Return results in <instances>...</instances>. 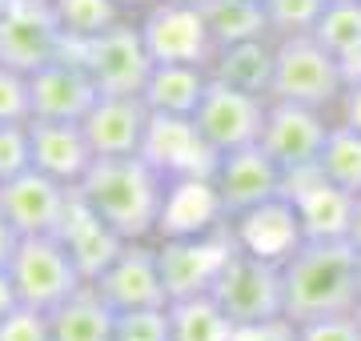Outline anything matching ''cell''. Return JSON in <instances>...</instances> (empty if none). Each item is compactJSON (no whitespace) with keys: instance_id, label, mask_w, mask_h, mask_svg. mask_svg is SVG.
Returning a JSON list of instances; mask_svg holds the SVG:
<instances>
[{"instance_id":"obj_1","label":"cell","mask_w":361,"mask_h":341,"mask_svg":"<svg viewBox=\"0 0 361 341\" xmlns=\"http://www.w3.org/2000/svg\"><path fill=\"white\" fill-rule=\"evenodd\" d=\"M285 317H341L361 309V253L345 237H305L281 261Z\"/></svg>"},{"instance_id":"obj_2","label":"cell","mask_w":361,"mask_h":341,"mask_svg":"<svg viewBox=\"0 0 361 341\" xmlns=\"http://www.w3.org/2000/svg\"><path fill=\"white\" fill-rule=\"evenodd\" d=\"M77 193L113 225L125 241L157 237L165 209L169 181L137 153V157H97Z\"/></svg>"},{"instance_id":"obj_3","label":"cell","mask_w":361,"mask_h":341,"mask_svg":"<svg viewBox=\"0 0 361 341\" xmlns=\"http://www.w3.org/2000/svg\"><path fill=\"white\" fill-rule=\"evenodd\" d=\"M345 85H349V68L325 53L313 40V32L277 40V68H273L269 101H293V105L334 113Z\"/></svg>"},{"instance_id":"obj_4","label":"cell","mask_w":361,"mask_h":341,"mask_svg":"<svg viewBox=\"0 0 361 341\" xmlns=\"http://www.w3.org/2000/svg\"><path fill=\"white\" fill-rule=\"evenodd\" d=\"M65 53L85 61L101 97H141L153 77V56L137 20H116L92 40H65Z\"/></svg>"},{"instance_id":"obj_5","label":"cell","mask_w":361,"mask_h":341,"mask_svg":"<svg viewBox=\"0 0 361 341\" xmlns=\"http://www.w3.org/2000/svg\"><path fill=\"white\" fill-rule=\"evenodd\" d=\"M233 249H237L233 221L193 237H161L157 241V261H161V281H165L169 302L213 293Z\"/></svg>"},{"instance_id":"obj_6","label":"cell","mask_w":361,"mask_h":341,"mask_svg":"<svg viewBox=\"0 0 361 341\" xmlns=\"http://www.w3.org/2000/svg\"><path fill=\"white\" fill-rule=\"evenodd\" d=\"M217 305L229 314L233 326H265L285 317V281H281V261H269L261 253L233 249L229 265L221 281L213 285Z\"/></svg>"},{"instance_id":"obj_7","label":"cell","mask_w":361,"mask_h":341,"mask_svg":"<svg viewBox=\"0 0 361 341\" xmlns=\"http://www.w3.org/2000/svg\"><path fill=\"white\" fill-rule=\"evenodd\" d=\"M13 285L20 293V305L52 314L56 305H65L77 289H85L89 281L80 277L77 261L68 257V249L56 241V233L40 237H20L13 261H8Z\"/></svg>"},{"instance_id":"obj_8","label":"cell","mask_w":361,"mask_h":341,"mask_svg":"<svg viewBox=\"0 0 361 341\" xmlns=\"http://www.w3.org/2000/svg\"><path fill=\"white\" fill-rule=\"evenodd\" d=\"M65 53V32L52 0H8L0 13V65L37 73Z\"/></svg>"},{"instance_id":"obj_9","label":"cell","mask_w":361,"mask_h":341,"mask_svg":"<svg viewBox=\"0 0 361 341\" xmlns=\"http://www.w3.org/2000/svg\"><path fill=\"white\" fill-rule=\"evenodd\" d=\"M141 37L149 44L153 65H205L213 61L217 44L209 37L205 13L189 8V4H169V0H153L141 13Z\"/></svg>"},{"instance_id":"obj_10","label":"cell","mask_w":361,"mask_h":341,"mask_svg":"<svg viewBox=\"0 0 361 341\" xmlns=\"http://www.w3.org/2000/svg\"><path fill=\"white\" fill-rule=\"evenodd\" d=\"M265 108H269V97H257V92H241L225 85V80L209 77V89L197 105L193 120L201 137L209 141L213 153H229V149H245V144L261 141V129H265Z\"/></svg>"},{"instance_id":"obj_11","label":"cell","mask_w":361,"mask_h":341,"mask_svg":"<svg viewBox=\"0 0 361 341\" xmlns=\"http://www.w3.org/2000/svg\"><path fill=\"white\" fill-rule=\"evenodd\" d=\"M334 129V113L310 105H293V101H269L265 108V129H261V149L269 153L281 173H301L313 169L325 149V137Z\"/></svg>"},{"instance_id":"obj_12","label":"cell","mask_w":361,"mask_h":341,"mask_svg":"<svg viewBox=\"0 0 361 341\" xmlns=\"http://www.w3.org/2000/svg\"><path fill=\"white\" fill-rule=\"evenodd\" d=\"M209 181L217 189L225 217H241V213L257 209L265 201H277L285 193V173L281 165L261 149V144H245V149H229L221 153Z\"/></svg>"},{"instance_id":"obj_13","label":"cell","mask_w":361,"mask_h":341,"mask_svg":"<svg viewBox=\"0 0 361 341\" xmlns=\"http://www.w3.org/2000/svg\"><path fill=\"white\" fill-rule=\"evenodd\" d=\"M92 289L101 293V302L113 314H137V309H165L169 293L161 281V261H157V245L149 241H125V249L113 257Z\"/></svg>"},{"instance_id":"obj_14","label":"cell","mask_w":361,"mask_h":341,"mask_svg":"<svg viewBox=\"0 0 361 341\" xmlns=\"http://www.w3.org/2000/svg\"><path fill=\"white\" fill-rule=\"evenodd\" d=\"M141 157L153 165L165 181H180V177H209L217 165V153L209 149L193 117H169V113H153L149 117V132H145Z\"/></svg>"},{"instance_id":"obj_15","label":"cell","mask_w":361,"mask_h":341,"mask_svg":"<svg viewBox=\"0 0 361 341\" xmlns=\"http://www.w3.org/2000/svg\"><path fill=\"white\" fill-rule=\"evenodd\" d=\"M68 201H73V189L40 169H25L13 181H0V213L20 237L56 233Z\"/></svg>"},{"instance_id":"obj_16","label":"cell","mask_w":361,"mask_h":341,"mask_svg":"<svg viewBox=\"0 0 361 341\" xmlns=\"http://www.w3.org/2000/svg\"><path fill=\"white\" fill-rule=\"evenodd\" d=\"M32 117L49 120H85L89 108L101 101V89L92 73L85 68V61L73 53H61L56 61H49L44 68H37L32 77Z\"/></svg>"},{"instance_id":"obj_17","label":"cell","mask_w":361,"mask_h":341,"mask_svg":"<svg viewBox=\"0 0 361 341\" xmlns=\"http://www.w3.org/2000/svg\"><path fill=\"white\" fill-rule=\"evenodd\" d=\"M281 197L293 205L305 237H345L349 233L353 193L337 189L329 177H322L317 165L313 169H301V173H289Z\"/></svg>"},{"instance_id":"obj_18","label":"cell","mask_w":361,"mask_h":341,"mask_svg":"<svg viewBox=\"0 0 361 341\" xmlns=\"http://www.w3.org/2000/svg\"><path fill=\"white\" fill-rule=\"evenodd\" d=\"M56 241L68 249V257L77 261L80 277H85L89 285L113 265L116 253L125 249V237L116 233L113 225L104 221L77 189H73V201H68L65 217H61V225H56Z\"/></svg>"},{"instance_id":"obj_19","label":"cell","mask_w":361,"mask_h":341,"mask_svg":"<svg viewBox=\"0 0 361 341\" xmlns=\"http://www.w3.org/2000/svg\"><path fill=\"white\" fill-rule=\"evenodd\" d=\"M28 144H32V169L56 177L68 189H77L85 181V173L92 169V161H97L80 120L32 117L28 120Z\"/></svg>"},{"instance_id":"obj_20","label":"cell","mask_w":361,"mask_h":341,"mask_svg":"<svg viewBox=\"0 0 361 341\" xmlns=\"http://www.w3.org/2000/svg\"><path fill=\"white\" fill-rule=\"evenodd\" d=\"M149 117L153 108L145 105V97H101L80 125L97 157H137L149 132Z\"/></svg>"},{"instance_id":"obj_21","label":"cell","mask_w":361,"mask_h":341,"mask_svg":"<svg viewBox=\"0 0 361 341\" xmlns=\"http://www.w3.org/2000/svg\"><path fill=\"white\" fill-rule=\"evenodd\" d=\"M229 217H225V205H221L213 181L209 177H180V181H169L161 225H157V241L161 237L209 233V229H217Z\"/></svg>"},{"instance_id":"obj_22","label":"cell","mask_w":361,"mask_h":341,"mask_svg":"<svg viewBox=\"0 0 361 341\" xmlns=\"http://www.w3.org/2000/svg\"><path fill=\"white\" fill-rule=\"evenodd\" d=\"M233 233H237V245H241V249L261 253V257H269V261H285V257L305 241L301 221H297L293 205L285 197L265 201L257 209L233 217Z\"/></svg>"},{"instance_id":"obj_23","label":"cell","mask_w":361,"mask_h":341,"mask_svg":"<svg viewBox=\"0 0 361 341\" xmlns=\"http://www.w3.org/2000/svg\"><path fill=\"white\" fill-rule=\"evenodd\" d=\"M273 68H277V40L257 37V40H241V44L217 49L213 61H209V77L225 80V85H233V89H241V92L269 97Z\"/></svg>"},{"instance_id":"obj_24","label":"cell","mask_w":361,"mask_h":341,"mask_svg":"<svg viewBox=\"0 0 361 341\" xmlns=\"http://www.w3.org/2000/svg\"><path fill=\"white\" fill-rule=\"evenodd\" d=\"M209 89V68L205 65H153V77L145 85V105L153 113L169 117H193L201 97Z\"/></svg>"},{"instance_id":"obj_25","label":"cell","mask_w":361,"mask_h":341,"mask_svg":"<svg viewBox=\"0 0 361 341\" xmlns=\"http://www.w3.org/2000/svg\"><path fill=\"white\" fill-rule=\"evenodd\" d=\"M116 314L101 302V293L92 285L77 289L65 305H56L49 314L52 341H113Z\"/></svg>"},{"instance_id":"obj_26","label":"cell","mask_w":361,"mask_h":341,"mask_svg":"<svg viewBox=\"0 0 361 341\" xmlns=\"http://www.w3.org/2000/svg\"><path fill=\"white\" fill-rule=\"evenodd\" d=\"M237 326L213 293L169 302V341H233Z\"/></svg>"},{"instance_id":"obj_27","label":"cell","mask_w":361,"mask_h":341,"mask_svg":"<svg viewBox=\"0 0 361 341\" xmlns=\"http://www.w3.org/2000/svg\"><path fill=\"white\" fill-rule=\"evenodd\" d=\"M201 13H205L209 37H213L217 49L241 44V40H257V37H273L261 0H209Z\"/></svg>"},{"instance_id":"obj_28","label":"cell","mask_w":361,"mask_h":341,"mask_svg":"<svg viewBox=\"0 0 361 341\" xmlns=\"http://www.w3.org/2000/svg\"><path fill=\"white\" fill-rule=\"evenodd\" d=\"M313 40L325 53L341 61L349 73L361 68V0H329V8L322 13Z\"/></svg>"},{"instance_id":"obj_29","label":"cell","mask_w":361,"mask_h":341,"mask_svg":"<svg viewBox=\"0 0 361 341\" xmlns=\"http://www.w3.org/2000/svg\"><path fill=\"white\" fill-rule=\"evenodd\" d=\"M317 173L329 177L337 189H345V193L357 197L361 193V132H353V129H345V125L334 120V129L325 137L322 157H317Z\"/></svg>"},{"instance_id":"obj_30","label":"cell","mask_w":361,"mask_h":341,"mask_svg":"<svg viewBox=\"0 0 361 341\" xmlns=\"http://www.w3.org/2000/svg\"><path fill=\"white\" fill-rule=\"evenodd\" d=\"M65 40H92L125 20L121 0H52Z\"/></svg>"},{"instance_id":"obj_31","label":"cell","mask_w":361,"mask_h":341,"mask_svg":"<svg viewBox=\"0 0 361 341\" xmlns=\"http://www.w3.org/2000/svg\"><path fill=\"white\" fill-rule=\"evenodd\" d=\"M265 16H269V32L273 40L285 37H310L322 13L329 8V0H261Z\"/></svg>"},{"instance_id":"obj_32","label":"cell","mask_w":361,"mask_h":341,"mask_svg":"<svg viewBox=\"0 0 361 341\" xmlns=\"http://www.w3.org/2000/svg\"><path fill=\"white\" fill-rule=\"evenodd\" d=\"M32 120V85L28 73L0 65V125H28Z\"/></svg>"},{"instance_id":"obj_33","label":"cell","mask_w":361,"mask_h":341,"mask_svg":"<svg viewBox=\"0 0 361 341\" xmlns=\"http://www.w3.org/2000/svg\"><path fill=\"white\" fill-rule=\"evenodd\" d=\"M113 341H169V305H165V309L116 314Z\"/></svg>"},{"instance_id":"obj_34","label":"cell","mask_w":361,"mask_h":341,"mask_svg":"<svg viewBox=\"0 0 361 341\" xmlns=\"http://www.w3.org/2000/svg\"><path fill=\"white\" fill-rule=\"evenodd\" d=\"M25 169H32L28 125H0V181H13Z\"/></svg>"},{"instance_id":"obj_35","label":"cell","mask_w":361,"mask_h":341,"mask_svg":"<svg viewBox=\"0 0 361 341\" xmlns=\"http://www.w3.org/2000/svg\"><path fill=\"white\" fill-rule=\"evenodd\" d=\"M297 341H361V317L341 314V317H313V321H293Z\"/></svg>"},{"instance_id":"obj_36","label":"cell","mask_w":361,"mask_h":341,"mask_svg":"<svg viewBox=\"0 0 361 341\" xmlns=\"http://www.w3.org/2000/svg\"><path fill=\"white\" fill-rule=\"evenodd\" d=\"M0 341H52L49 333V314L16 305L8 317H0Z\"/></svg>"},{"instance_id":"obj_37","label":"cell","mask_w":361,"mask_h":341,"mask_svg":"<svg viewBox=\"0 0 361 341\" xmlns=\"http://www.w3.org/2000/svg\"><path fill=\"white\" fill-rule=\"evenodd\" d=\"M233 341H297V326L289 317L265 321V326H237V337Z\"/></svg>"},{"instance_id":"obj_38","label":"cell","mask_w":361,"mask_h":341,"mask_svg":"<svg viewBox=\"0 0 361 341\" xmlns=\"http://www.w3.org/2000/svg\"><path fill=\"white\" fill-rule=\"evenodd\" d=\"M334 120L353 132H361V77H349L345 92H341V101L334 108Z\"/></svg>"},{"instance_id":"obj_39","label":"cell","mask_w":361,"mask_h":341,"mask_svg":"<svg viewBox=\"0 0 361 341\" xmlns=\"http://www.w3.org/2000/svg\"><path fill=\"white\" fill-rule=\"evenodd\" d=\"M16 245H20V233H16L13 225H8V217L0 213V269H8V261H13Z\"/></svg>"},{"instance_id":"obj_40","label":"cell","mask_w":361,"mask_h":341,"mask_svg":"<svg viewBox=\"0 0 361 341\" xmlns=\"http://www.w3.org/2000/svg\"><path fill=\"white\" fill-rule=\"evenodd\" d=\"M16 305H20V293H16V285H13V273L0 269V317H8Z\"/></svg>"},{"instance_id":"obj_41","label":"cell","mask_w":361,"mask_h":341,"mask_svg":"<svg viewBox=\"0 0 361 341\" xmlns=\"http://www.w3.org/2000/svg\"><path fill=\"white\" fill-rule=\"evenodd\" d=\"M345 241L361 253V193L353 197V217H349V233H345Z\"/></svg>"},{"instance_id":"obj_42","label":"cell","mask_w":361,"mask_h":341,"mask_svg":"<svg viewBox=\"0 0 361 341\" xmlns=\"http://www.w3.org/2000/svg\"><path fill=\"white\" fill-rule=\"evenodd\" d=\"M145 4H153V0H121V8L129 13V8H145Z\"/></svg>"},{"instance_id":"obj_43","label":"cell","mask_w":361,"mask_h":341,"mask_svg":"<svg viewBox=\"0 0 361 341\" xmlns=\"http://www.w3.org/2000/svg\"><path fill=\"white\" fill-rule=\"evenodd\" d=\"M169 4H189V8H205L209 0H169Z\"/></svg>"},{"instance_id":"obj_44","label":"cell","mask_w":361,"mask_h":341,"mask_svg":"<svg viewBox=\"0 0 361 341\" xmlns=\"http://www.w3.org/2000/svg\"><path fill=\"white\" fill-rule=\"evenodd\" d=\"M4 4H8V0H0V13H4Z\"/></svg>"},{"instance_id":"obj_45","label":"cell","mask_w":361,"mask_h":341,"mask_svg":"<svg viewBox=\"0 0 361 341\" xmlns=\"http://www.w3.org/2000/svg\"><path fill=\"white\" fill-rule=\"evenodd\" d=\"M349 77H361V68H357V73H349Z\"/></svg>"},{"instance_id":"obj_46","label":"cell","mask_w":361,"mask_h":341,"mask_svg":"<svg viewBox=\"0 0 361 341\" xmlns=\"http://www.w3.org/2000/svg\"><path fill=\"white\" fill-rule=\"evenodd\" d=\"M357 317H361V309H357Z\"/></svg>"}]
</instances>
